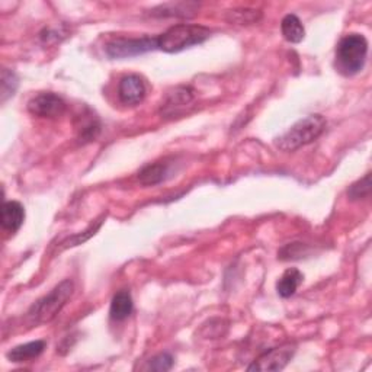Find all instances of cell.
<instances>
[{
  "instance_id": "12",
  "label": "cell",
  "mask_w": 372,
  "mask_h": 372,
  "mask_svg": "<svg viewBox=\"0 0 372 372\" xmlns=\"http://www.w3.org/2000/svg\"><path fill=\"white\" fill-rule=\"evenodd\" d=\"M199 5L195 2H176V4H166L161 6H157L152 11V16L159 18H191L195 16L198 12Z\"/></svg>"
},
{
  "instance_id": "6",
  "label": "cell",
  "mask_w": 372,
  "mask_h": 372,
  "mask_svg": "<svg viewBox=\"0 0 372 372\" xmlns=\"http://www.w3.org/2000/svg\"><path fill=\"white\" fill-rule=\"evenodd\" d=\"M295 354V345L285 344L278 348L270 349L260 355L257 359L253 361V363L248 368L250 372H265V371H281L284 369L288 362L292 359Z\"/></svg>"
},
{
  "instance_id": "13",
  "label": "cell",
  "mask_w": 372,
  "mask_h": 372,
  "mask_svg": "<svg viewBox=\"0 0 372 372\" xmlns=\"http://www.w3.org/2000/svg\"><path fill=\"white\" fill-rule=\"evenodd\" d=\"M47 344L44 341H36V342H28V344H23V345H19V346H15L14 349H11L8 352V359L12 361V362H28V361H32L38 358L44 349H46Z\"/></svg>"
},
{
  "instance_id": "20",
  "label": "cell",
  "mask_w": 372,
  "mask_h": 372,
  "mask_svg": "<svg viewBox=\"0 0 372 372\" xmlns=\"http://www.w3.org/2000/svg\"><path fill=\"white\" fill-rule=\"evenodd\" d=\"M174 366V356L171 354H159L157 356L152 358L146 366V369L149 371H159V372H164L172 369Z\"/></svg>"
},
{
  "instance_id": "16",
  "label": "cell",
  "mask_w": 372,
  "mask_h": 372,
  "mask_svg": "<svg viewBox=\"0 0 372 372\" xmlns=\"http://www.w3.org/2000/svg\"><path fill=\"white\" fill-rule=\"evenodd\" d=\"M281 32L284 38L291 44H298L306 37V29L297 15H287L281 22Z\"/></svg>"
},
{
  "instance_id": "15",
  "label": "cell",
  "mask_w": 372,
  "mask_h": 372,
  "mask_svg": "<svg viewBox=\"0 0 372 372\" xmlns=\"http://www.w3.org/2000/svg\"><path fill=\"white\" fill-rule=\"evenodd\" d=\"M302 281H304V275L297 267L287 269L282 274V277L280 278V281L277 282V291H278L280 297H282V298L292 297L297 292V289L299 288V285L302 284Z\"/></svg>"
},
{
  "instance_id": "5",
  "label": "cell",
  "mask_w": 372,
  "mask_h": 372,
  "mask_svg": "<svg viewBox=\"0 0 372 372\" xmlns=\"http://www.w3.org/2000/svg\"><path fill=\"white\" fill-rule=\"evenodd\" d=\"M157 50V37L142 38H115L105 46L110 58H131Z\"/></svg>"
},
{
  "instance_id": "2",
  "label": "cell",
  "mask_w": 372,
  "mask_h": 372,
  "mask_svg": "<svg viewBox=\"0 0 372 372\" xmlns=\"http://www.w3.org/2000/svg\"><path fill=\"white\" fill-rule=\"evenodd\" d=\"M326 128V118L313 114L295 122L287 132L275 140V146L282 152H295L317 140Z\"/></svg>"
},
{
  "instance_id": "1",
  "label": "cell",
  "mask_w": 372,
  "mask_h": 372,
  "mask_svg": "<svg viewBox=\"0 0 372 372\" xmlns=\"http://www.w3.org/2000/svg\"><path fill=\"white\" fill-rule=\"evenodd\" d=\"M211 37V31L206 26L179 23L174 25L157 37V50L174 54L193 46L206 43Z\"/></svg>"
},
{
  "instance_id": "14",
  "label": "cell",
  "mask_w": 372,
  "mask_h": 372,
  "mask_svg": "<svg viewBox=\"0 0 372 372\" xmlns=\"http://www.w3.org/2000/svg\"><path fill=\"white\" fill-rule=\"evenodd\" d=\"M134 310V302L132 297L128 291H119L114 295L111 301V309H110V317L114 321H122L131 316Z\"/></svg>"
},
{
  "instance_id": "8",
  "label": "cell",
  "mask_w": 372,
  "mask_h": 372,
  "mask_svg": "<svg viewBox=\"0 0 372 372\" xmlns=\"http://www.w3.org/2000/svg\"><path fill=\"white\" fill-rule=\"evenodd\" d=\"M193 102V90L188 86L175 87L169 92L164 102L161 104L160 114L166 118L181 115Z\"/></svg>"
},
{
  "instance_id": "18",
  "label": "cell",
  "mask_w": 372,
  "mask_h": 372,
  "mask_svg": "<svg viewBox=\"0 0 372 372\" xmlns=\"http://www.w3.org/2000/svg\"><path fill=\"white\" fill-rule=\"evenodd\" d=\"M0 85H2V102L5 104L6 100L9 97H12L18 89V76L9 70V69H4L2 70V82H0Z\"/></svg>"
},
{
  "instance_id": "3",
  "label": "cell",
  "mask_w": 372,
  "mask_h": 372,
  "mask_svg": "<svg viewBox=\"0 0 372 372\" xmlns=\"http://www.w3.org/2000/svg\"><path fill=\"white\" fill-rule=\"evenodd\" d=\"M73 289L75 285L70 280L61 281L47 295L40 298L36 304H32V307L26 313L29 323L40 326L54 320L55 316L65 306V302L70 299Z\"/></svg>"
},
{
  "instance_id": "4",
  "label": "cell",
  "mask_w": 372,
  "mask_h": 372,
  "mask_svg": "<svg viewBox=\"0 0 372 372\" xmlns=\"http://www.w3.org/2000/svg\"><path fill=\"white\" fill-rule=\"evenodd\" d=\"M368 57V41L362 33H349L336 48V65L345 76H355L363 70Z\"/></svg>"
},
{
  "instance_id": "10",
  "label": "cell",
  "mask_w": 372,
  "mask_h": 372,
  "mask_svg": "<svg viewBox=\"0 0 372 372\" xmlns=\"http://www.w3.org/2000/svg\"><path fill=\"white\" fill-rule=\"evenodd\" d=\"M171 176H172L171 163H169L167 160H161V161H154V163L144 166L139 174V181H140V184H143L146 186H153V185H159V184L164 182L167 178H171Z\"/></svg>"
},
{
  "instance_id": "17",
  "label": "cell",
  "mask_w": 372,
  "mask_h": 372,
  "mask_svg": "<svg viewBox=\"0 0 372 372\" xmlns=\"http://www.w3.org/2000/svg\"><path fill=\"white\" fill-rule=\"evenodd\" d=\"M262 18L260 11L255 9H233L227 12V21L239 25H250L259 22Z\"/></svg>"
},
{
  "instance_id": "11",
  "label": "cell",
  "mask_w": 372,
  "mask_h": 372,
  "mask_svg": "<svg viewBox=\"0 0 372 372\" xmlns=\"http://www.w3.org/2000/svg\"><path fill=\"white\" fill-rule=\"evenodd\" d=\"M25 220V210L21 202L8 201L2 207V217H0V224L2 228L9 233H16Z\"/></svg>"
},
{
  "instance_id": "9",
  "label": "cell",
  "mask_w": 372,
  "mask_h": 372,
  "mask_svg": "<svg viewBox=\"0 0 372 372\" xmlns=\"http://www.w3.org/2000/svg\"><path fill=\"white\" fill-rule=\"evenodd\" d=\"M147 93L144 80L139 75H128L119 80L118 96L124 105H139L143 102Z\"/></svg>"
},
{
  "instance_id": "19",
  "label": "cell",
  "mask_w": 372,
  "mask_h": 372,
  "mask_svg": "<svg viewBox=\"0 0 372 372\" xmlns=\"http://www.w3.org/2000/svg\"><path fill=\"white\" fill-rule=\"evenodd\" d=\"M348 193H349V198L354 199V201L369 196V193H371V174H366L362 179L355 182L349 188Z\"/></svg>"
},
{
  "instance_id": "7",
  "label": "cell",
  "mask_w": 372,
  "mask_h": 372,
  "mask_svg": "<svg viewBox=\"0 0 372 372\" xmlns=\"http://www.w3.org/2000/svg\"><path fill=\"white\" fill-rule=\"evenodd\" d=\"M28 111L41 118H58L65 111V102L64 100L51 92L38 93L33 96L28 102Z\"/></svg>"
}]
</instances>
